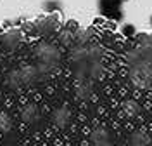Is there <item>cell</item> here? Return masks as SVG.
Here are the masks:
<instances>
[{"mask_svg": "<svg viewBox=\"0 0 152 146\" xmlns=\"http://www.w3.org/2000/svg\"><path fill=\"white\" fill-rule=\"evenodd\" d=\"M0 127L7 132V130H10V127H12V124H10V118L5 115V113H2L0 115Z\"/></svg>", "mask_w": 152, "mask_h": 146, "instance_id": "cell-6", "label": "cell"}, {"mask_svg": "<svg viewBox=\"0 0 152 146\" xmlns=\"http://www.w3.org/2000/svg\"><path fill=\"white\" fill-rule=\"evenodd\" d=\"M121 2H126V0H121Z\"/></svg>", "mask_w": 152, "mask_h": 146, "instance_id": "cell-10", "label": "cell"}, {"mask_svg": "<svg viewBox=\"0 0 152 146\" xmlns=\"http://www.w3.org/2000/svg\"><path fill=\"white\" fill-rule=\"evenodd\" d=\"M61 7H62L61 2H47V4H45V9L47 10H59Z\"/></svg>", "mask_w": 152, "mask_h": 146, "instance_id": "cell-8", "label": "cell"}, {"mask_svg": "<svg viewBox=\"0 0 152 146\" xmlns=\"http://www.w3.org/2000/svg\"><path fill=\"white\" fill-rule=\"evenodd\" d=\"M151 23H152V19H151Z\"/></svg>", "mask_w": 152, "mask_h": 146, "instance_id": "cell-11", "label": "cell"}, {"mask_svg": "<svg viewBox=\"0 0 152 146\" xmlns=\"http://www.w3.org/2000/svg\"><path fill=\"white\" fill-rule=\"evenodd\" d=\"M123 35L133 37V35H135V26H133V24H124L123 26Z\"/></svg>", "mask_w": 152, "mask_h": 146, "instance_id": "cell-7", "label": "cell"}, {"mask_svg": "<svg viewBox=\"0 0 152 146\" xmlns=\"http://www.w3.org/2000/svg\"><path fill=\"white\" fill-rule=\"evenodd\" d=\"M23 120L28 122V124L37 120V108L33 106V104H28V106L23 110Z\"/></svg>", "mask_w": 152, "mask_h": 146, "instance_id": "cell-5", "label": "cell"}, {"mask_svg": "<svg viewBox=\"0 0 152 146\" xmlns=\"http://www.w3.org/2000/svg\"><path fill=\"white\" fill-rule=\"evenodd\" d=\"M18 40H19V39H16V35H9V37H7V40H5V44H7L9 47H12V45H14Z\"/></svg>", "mask_w": 152, "mask_h": 146, "instance_id": "cell-9", "label": "cell"}, {"mask_svg": "<svg viewBox=\"0 0 152 146\" xmlns=\"http://www.w3.org/2000/svg\"><path fill=\"white\" fill-rule=\"evenodd\" d=\"M21 80L24 82V84H29V82H33L35 78H37V70L31 68V66H26V68H23L21 71Z\"/></svg>", "mask_w": 152, "mask_h": 146, "instance_id": "cell-4", "label": "cell"}, {"mask_svg": "<svg viewBox=\"0 0 152 146\" xmlns=\"http://www.w3.org/2000/svg\"><path fill=\"white\" fill-rule=\"evenodd\" d=\"M38 56H40V61H42L43 64H47V66H52L57 61V58H59L57 50L52 47V45H43V47L40 49Z\"/></svg>", "mask_w": 152, "mask_h": 146, "instance_id": "cell-1", "label": "cell"}, {"mask_svg": "<svg viewBox=\"0 0 152 146\" xmlns=\"http://www.w3.org/2000/svg\"><path fill=\"white\" fill-rule=\"evenodd\" d=\"M54 124L57 127H64L67 124V120H69V111H67L66 108H59L56 113H54Z\"/></svg>", "mask_w": 152, "mask_h": 146, "instance_id": "cell-3", "label": "cell"}, {"mask_svg": "<svg viewBox=\"0 0 152 146\" xmlns=\"http://www.w3.org/2000/svg\"><path fill=\"white\" fill-rule=\"evenodd\" d=\"M99 5H100V10H102V14H109V12H113V10H118L119 9V5H121V0H100L99 2Z\"/></svg>", "mask_w": 152, "mask_h": 146, "instance_id": "cell-2", "label": "cell"}]
</instances>
